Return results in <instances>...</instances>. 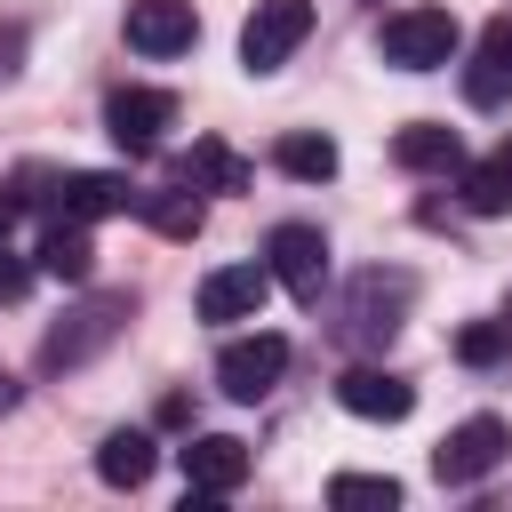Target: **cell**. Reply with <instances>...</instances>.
Wrapping results in <instances>:
<instances>
[{
	"label": "cell",
	"mask_w": 512,
	"mask_h": 512,
	"mask_svg": "<svg viewBox=\"0 0 512 512\" xmlns=\"http://www.w3.org/2000/svg\"><path fill=\"white\" fill-rule=\"evenodd\" d=\"M136 320V296L128 288H112V296H80L48 336H40V368L48 376H64V368H88L104 344H120V328Z\"/></svg>",
	"instance_id": "cell-1"
},
{
	"label": "cell",
	"mask_w": 512,
	"mask_h": 512,
	"mask_svg": "<svg viewBox=\"0 0 512 512\" xmlns=\"http://www.w3.org/2000/svg\"><path fill=\"white\" fill-rule=\"evenodd\" d=\"M408 304H416V272H400V264H368V272L344 288V320H336V336H344V344H392L400 320H408Z\"/></svg>",
	"instance_id": "cell-2"
},
{
	"label": "cell",
	"mask_w": 512,
	"mask_h": 512,
	"mask_svg": "<svg viewBox=\"0 0 512 512\" xmlns=\"http://www.w3.org/2000/svg\"><path fill=\"white\" fill-rule=\"evenodd\" d=\"M376 48H384V64H400V72H440V64H456L464 24H456L448 8H400V16L376 24Z\"/></svg>",
	"instance_id": "cell-3"
},
{
	"label": "cell",
	"mask_w": 512,
	"mask_h": 512,
	"mask_svg": "<svg viewBox=\"0 0 512 512\" xmlns=\"http://www.w3.org/2000/svg\"><path fill=\"white\" fill-rule=\"evenodd\" d=\"M304 40H312V0H256L248 24H240V64L248 72H280Z\"/></svg>",
	"instance_id": "cell-4"
},
{
	"label": "cell",
	"mask_w": 512,
	"mask_h": 512,
	"mask_svg": "<svg viewBox=\"0 0 512 512\" xmlns=\"http://www.w3.org/2000/svg\"><path fill=\"white\" fill-rule=\"evenodd\" d=\"M504 456H512L504 416H464V424L432 448V472H440V488H472V480H488Z\"/></svg>",
	"instance_id": "cell-5"
},
{
	"label": "cell",
	"mask_w": 512,
	"mask_h": 512,
	"mask_svg": "<svg viewBox=\"0 0 512 512\" xmlns=\"http://www.w3.org/2000/svg\"><path fill=\"white\" fill-rule=\"evenodd\" d=\"M264 272H272L296 304H320V280H328V240H320V224H272V232H264Z\"/></svg>",
	"instance_id": "cell-6"
},
{
	"label": "cell",
	"mask_w": 512,
	"mask_h": 512,
	"mask_svg": "<svg viewBox=\"0 0 512 512\" xmlns=\"http://www.w3.org/2000/svg\"><path fill=\"white\" fill-rule=\"evenodd\" d=\"M280 376H288V336H272V328L232 336V344L216 352V384H224V400H264Z\"/></svg>",
	"instance_id": "cell-7"
},
{
	"label": "cell",
	"mask_w": 512,
	"mask_h": 512,
	"mask_svg": "<svg viewBox=\"0 0 512 512\" xmlns=\"http://www.w3.org/2000/svg\"><path fill=\"white\" fill-rule=\"evenodd\" d=\"M160 128H176V96L168 88H112L104 96V136L120 152H152Z\"/></svg>",
	"instance_id": "cell-8"
},
{
	"label": "cell",
	"mask_w": 512,
	"mask_h": 512,
	"mask_svg": "<svg viewBox=\"0 0 512 512\" xmlns=\"http://www.w3.org/2000/svg\"><path fill=\"white\" fill-rule=\"evenodd\" d=\"M48 208H56L64 224L128 216V208H136V184H128V176H112V168H72V176H56V184H48Z\"/></svg>",
	"instance_id": "cell-9"
},
{
	"label": "cell",
	"mask_w": 512,
	"mask_h": 512,
	"mask_svg": "<svg viewBox=\"0 0 512 512\" xmlns=\"http://www.w3.org/2000/svg\"><path fill=\"white\" fill-rule=\"evenodd\" d=\"M200 40L192 0H128V48L136 56H184Z\"/></svg>",
	"instance_id": "cell-10"
},
{
	"label": "cell",
	"mask_w": 512,
	"mask_h": 512,
	"mask_svg": "<svg viewBox=\"0 0 512 512\" xmlns=\"http://www.w3.org/2000/svg\"><path fill=\"white\" fill-rule=\"evenodd\" d=\"M176 464H184V488L232 496V488L248 480V440H232V432H200V440L176 448Z\"/></svg>",
	"instance_id": "cell-11"
},
{
	"label": "cell",
	"mask_w": 512,
	"mask_h": 512,
	"mask_svg": "<svg viewBox=\"0 0 512 512\" xmlns=\"http://www.w3.org/2000/svg\"><path fill=\"white\" fill-rule=\"evenodd\" d=\"M264 296H272V272H264V264H224V272L200 280L192 304H200V320H256Z\"/></svg>",
	"instance_id": "cell-12"
},
{
	"label": "cell",
	"mask_w": 512,
	"mask_h": 512,
	"mask_svg": "<svg viewBox=\"0 0 512 512\" xmlns=\"http://www.w3.org/2000/svg\"><path fill=\"white\" fill-rule=\"evenodd\" d=\"M336 400H344L352 416H368V424H400V416L416 408V384L392 376V368H344V376H336Z\"/></svg>",
	"instance_id": "cell-13"
},
{
	"label": "cell",
	"mask_w": 512,
	"mask_h": 512,
	"mask_svg": "<svg viewBox=\"0 0 512 512\" xmlns=\"http://www.w3.org/2000/svg\"><path fill=\"white\" fill-rule=\"evenodd\" d=\"M504 96H512V16H496V24L480 32V56L464 64V104L496 112Z\"/></svg>",
	"instance_id": "cell-14"
},
{
	"label": "cell",
	"mask_w": 512,
	"mask_h": 512,
	"mask_svg": "<svg viewBox=\"0 0 512 512\" xmlns=\"http://www.w3.org/2000/svg\"><path fill=\"white\" fill-rule=\"evenodd\" d=\"M392 160H400L408 176H456V168H464V136L440 128V120H408V128L392 136Z\"/></svg>",
	"instance_id": "cell-15"
},
{
	"label": "cell",
	"mask_w": 512,
	"mask_h": 512,
	"mask_svg": "<svg viewBox=\"0 0 512 512\" xmlns=\"http://www.w3.org/2000/svg\"><path fill=\"white\" fill-rule=\"evenodd\" d=\"M456 192L472 216H512V144H496L488 160H464L456 168Z\"/></svg>",
	"instance_id": "cell-16"
},
{
	"label": "cell",
	"mask_w": 512,
	"mask_h": 512,
	"mask_svg": "<svg viewBox=\"0 0 512 512\" xmlns=\"http://www.w3.org/2000/svg\"><path fill=\"white\" fill-rule=\"evenodd\" d=\"M184 184H192V192H248V184H256V168H248L224 136H200V144L184 152Z\"/></svg>",
	"instance_id": "cell-17"
},
{
	"label": "cell",
	"mask_w": 512,
	"mask_h": 512,
	"mask_svg": "<svg viewBox=\"0 0 512 512\" xmlns=\"http://www.w3.org/2000/svg\"><path fill=\"white\" fill-rule=\"evenodd\" d=\"M152 464H160V448H152V432H104V448H96V480L104 488H144L152 480Z\"/></svg>",
	"instance_id": "cell-18"
},
{
	"label": "cell",
	"mask_w": 512,
	"mask_h": 512,
	"mask_svg": "<svg viewBox=\"0 0 512 512\" xmlns=\"http://www.w3.org/2000/svg\"><path fill=\"white\" fill-rule=\"evenodd\" d=\"M272 160H280V176H296V184H328V176H336V136L296 128V136L272 144Z\"/></svg>",
	"instance_id": "cell-19"
},
{
	"label": "cell",
	"mask_w": 512,
	"mask_h": 512,
	"mask_svg": "<svg viewBox=\"0 0 512 512\" xmlns=\"http://www.w3.org/2000/svg\"><path fill=\"white\" fill-rule=\"evenodd\" d=\"M136 216H144L152 232H168V240H192V232L208 224V208H200L192 184H176V192H136Z\"/></svg>",
	"instance_id": "cell-20"
},
{
	"label": "cell",
	"mask_w": 512,
	"mask_h": 512,
	"mask_svg": "<svg viewBox=\"0 0 512 512\" xmlns=\"http://www.w3.org/2000/svg\"><path fill=\"white\" fill-rule=\"evenodd\" d=\"M40 272H48V280H88V272H96L88 224H64V216H56V224L40 232Z\"/></svg>",
	"instance_id": "cell-21"
},
{
	"label": "cell",
	"mask_w": 512,
	"mask_h": 512,
	"mask_svg": "<svg viewBox=\"0 0 512 512\" xmlns=\"http://www.w3.org/2000/svg\"><path fill=\"white\" fill-rule=\"evenodd\" d=\"M328 504L336 512H400V480L392 472H336L328 480Z\"/></svg>",
	"instance_id": "cell-22"
},
{
	"label": "cell",
	"mask_w": 512,
	"mask_h": 512,
	"mask_svg": "<svg viewBox=\"0 0 512 512\" xmlns=\"http://www.w3.org/2000/svg\"><path fill=\"white\" fill-rule=\"evenodd\" d=\"M504 352H512V320H472V328L456 336V360H464V368H496Z\"/></svg>",
	"instance_id": "cell-23"
},
{
	"label": "cell",
	"mask_w": 512,
	"mask_h": 512,
	"mask_svg": "<svg viewBox=\"0 0 512 512\" xmlns=\"http://www.w3.org/2000/svg\"><path fill=\"white\" fill-rule=\"evenodd\" d=\"M32 184H40V176H32V168H24V176H8V184H0V240H8V232H16V216H24V208H32V200H40V192H32Z\"/></svg>",
	"instance_id": "cell-24"
},
{
	"label": "cell",
	"mask_w": 512,
	"mask_h": 512,
	"mask_svg": "<svg viewBox=\"0 0 512 512\" xmlns=\"http://www.w3.org/2000/svg\"><path fill=\"white\" fill-rule=\"evenodd\" d=\"M24 288H32V264H24V256H8V240H0V304H16Z\"/></svg>",
	"instance_id": "cell-25"
},
{
	"label": "cell",
	"mask_w": 512,
	"mask_h": 512,
	"mask_svg": "<svg viewBox=\"0 0 512 512\" xmlns=\"http://www.w3.org/2000/svg\"><path fill=\"white\" fill-rule=\"evenodd\" d=\"M8 408H16V376L0 368V416H8Z\"/></svg>",
	"instance_id": "cell-26"
},
{
	"label": "cell",
	"mask_w": 512,
	"mask_h": 512,
	"mask_svg": "<svg viewBox=\"0 0 512 512\" xmlns=\"http://www.w3.org/2000/svg\"><path fill=\"white\" fill-rule=\"evenodd\" d=\"M504 320H512V312H504Z\"/></svg>",
	"instance_id": "cell-27"
}]
</instances>
